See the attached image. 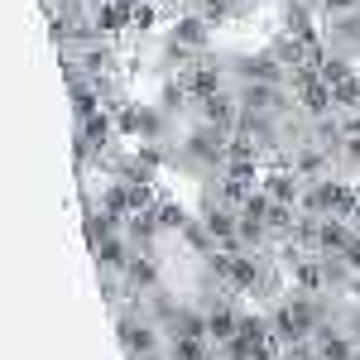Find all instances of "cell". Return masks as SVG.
<instances>
[{"label": "cell", "instance_id": "277c9868", "mask_svg": "<svg viewBox=\"0 0 360 360\" xmlns=\"http://www.w3.org/2000/svg\"><path fill=\"white\" fill-rule=\"evenodd\" d=\"M154 217H159V231H188V212H183L178 202H168V197H159Z\"/></svg>", "mask_w": 360, "mask_h": 360}, {"label": "cell", "instance_id": "7a4b0ae2", "mask_svg": "<svg viewBox=\"0 0 360 360\" xmlns=\"http://www.w3.org/2000/svg\"><path fill=\"white\" fill-rule=\"evenodd\" d=\"M120 341H125V351L135 360H149V356H159V332L149 327V317H120Z\"/></svg>", "mask_w": 360, "mask_h": 360}, {"label": "cell", "instance_id": "6da1fadb", "mask_svg": "<svg viewBox=\"0 0 360 360\" xmlns=\"http://www.w3.org/2000/svg\"><path fill=\"white\" fill-rule=\"evenodd\" d=\"M212 20L202 15V10H183V15H173L168 20V44L173 49H183V53L202 58V49H212Z\"/></svg>", "mask_w": 360, "mask_h": 360}, {"label": "cell", "instance_id": "3957f363", "mask_svg": "<svg viewBox=\"0 0 360 360\" xmlns=\"http://www.w3.org/2000/svg\"><path fill=\"white\" fill-rule=\"evenodd\" d=\"M212 341L207 336H173V356L168 360H207Z\"/></svg>", "mask_w": 360, "mask_h": 360}]
</instances>
